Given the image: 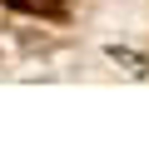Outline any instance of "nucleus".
Returning a JSON list of instances; mask_svg holds the SVG:
<instances>
[{
    "mask_svg": "<svg viewBox=\"0 0 149 149\" xmlns=\"http://www.w3.org/2000/svg\"><path fill=\"white\" fill-rule=\"evenodd\" d=\"M5 5L30 10V15H55V10H60V0H5Z\"/></svg>",
    "mask_w": 149,
    "mask_h": 149,
    "instance_id": "nucleus-1",
    "label": "nucleus"
}]
</instances>
